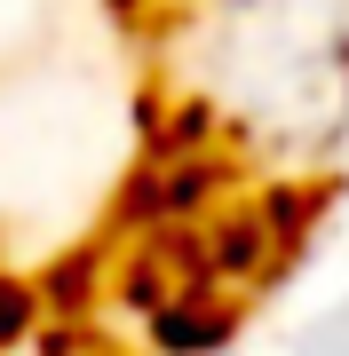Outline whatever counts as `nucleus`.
<instances>
[{
	"mask_svg": "<svg viewBox=\"0 0 349 356\" xmlns=\"http://www.w3.org/2000/svg\"><path fill=\"white\" fill-rule=\"evenodd\" d=\"M222 8H238V0H222Z\"/></svg>",
	"mask_w": 349,
	"mask_h": 356,
	"instance_id": "7",
	"label": "nucleus"
},
{
	"mask_svg": "<svg viewBox=\"0 0 349 356\" xmlns=\"http://www.w3.org/2000/svg\"><path fill=\"white\" fill-rule=\"evenodd\" d=\"M32 285H40V309H48V317H95V301H104V285H111V254L104 245H72V254H56Z\"/></svg>",
	"mask_w": 349,
	"mask_h": 356,
	"instance_id": "3",
	"label": "nucleus"
},
{
	"mask_svg": "<svg viewBox=\"0 0 349 356\" xmlns=\"http://www.w3.org/2000/svg\"><path fill=\"white\" fill-rule=\"evenodd\" d=\"M104 8L119 16V24H143V16H151V0H104Z\"/></svg>",
	"mask_w": 349,
	"mask_h": 356,
	"instance_id": "6",
	"label": "nucleus"
},
{
	"mask_svg": "<svg viewBox=\"0 0 349 356\" xmlns=\"http://www.w3.org/2000/svg\"><path fill=\"white\" fill-rule=\"evenodd\" d=\"M246 332V301L222 285H183L175 301H159L143 317V348L151 356H231Z\"/></svg>",
	"mask_w": 349,
	"mask_h": 356,
	"instance_id": "1",
	"label": "nucleus"
},
{
	"mask_svg": "<svg viewBox=\"0 0 349 356\" xmlns=\"http://www.w3.org/2000/svg\"><path fill=\"white\" fill-rule=\"evenodd\" d=\"M294 356H349V301H334L325 317H310L294 332Z\"/></svg>",
	"mask_w": 349,
	"mask_h": 356,
	"instance_id": "5",
	"label": "nucleus"
},
{
	"mask_svg": "<svg viewBox=\"0 0 349 356\" xmlns=\"http://www.w3.org/2000/svg\"><path fill=\"white\" fill-rule=\"evenodd\" d=\"M48 325V309H40V285L16 277V269H0V356L32 348V332Z\"/></svg>",
	"mask_w": 349,
	"mask_h": 356,
	"instance_id": "4",
	"label": "nucleus"
},
{
	"mask_svg": "<svg viewBox=\"0 0 349 356\" xmlns=\"http://www.w3.org/2000/svg\"><path fill=\"white\" fill-rule=\"evenodd\" d=\"M325 206H334V182H262L254 191V214H262V229H270L286 269L302 261V245H310V229L325 222Z\"/></svg>",
	"mask_w": 349,
	"mask_h": 356,
	"instance_id": "2",
	"label": "nucleus"
}]
</instances>
